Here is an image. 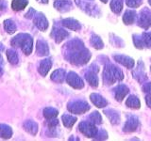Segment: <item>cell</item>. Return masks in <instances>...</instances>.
Masks as SVG:
<instances>
[{"instance_id":"1","label":"cell","mask_w":151,"mask_h":141,"mask_svg":"<svg viewBox=\"0 0 151 141\" xmlns=\"http://www.w3.org/2000/svg\"><path fill=\"white\" fill-rule=\"evenodd\" d=\"M66 54L65 58L69 62L75 65H84L91 58L90 52L84 48L82 41L78 40H74L65 44Z\"/></svg>"},{"instance_id":"2","label":"cell","mask_w":151,"mask_h":141,"mask_svg":"<svg viewBox=\"0 0 151 141\" xmlns=\"http://www.w3.org/2000/svg\"><path fill=\"white\" fill-rule=\"evenodd\" d=\"M11 43L14 48H21L27 56L31 54L33 48V40L29 34L20 33V34H18L13 38Z\"/></svg>"},{"instance_id":"3","label":"cell","mask_w":151,"mask_h":141,"mask_svg":"<svg viewBox=\"0 0 151 141\" xmlns=\"http://www.w3.org/2000/svg\"><path fill=\"white\" fill-rule=\"evenodd\" d=\"M123 78L124 74L119 68L111 64H109L105 67L103 72V81L106 85H112L116 81H121Z\"/></svg>"},{"instance_id":"4","label":"cell","mask_w":151,"mask_h":141,"mask_svg":"<svg viewBox=\"0 0 151 141\" xmlns=\"http://www.w3.org/2000/svg\"><path fill=\"white\" fill-rule=\"evenodd\" d=\"M78 129L87 137H96V135L98 133V130L96 127V124L91 121L80 122L78 125Z\"/></svg>"},{"instance_id":"5","label":"cell","mask_w":151,"mask_h":141,"mask_svg":"<svg viewBox=\"0 0 151 141\" xmlns=\"http://www.w3.org/2000/svg\"><path fill=\"white\" fill-rule=\"evenodd\" d=\"M68 110L73 113V114H83V113L87 112L90 109V105L86 102L83 101H76L71 102L68 103Z\"/></svg>"},{"instance_id":"6","label":"cell","mask_w":151,"mask_h":141,"mask_svg":"<svg viewBox=\"0 0 151 141\" xmlns=\"http://www.w3.org/2000/svg\"><path fill=\"white\" fill-rule=\"evenodd\" d=\"M66 82L69 84V86L77 89H80L84 87L83 80L74 72H70L68 73V75L66 76Z\"/></svg>"},{"instance_id":"7","label":"cell","mask_w":151,"mask_h":141,"mask_svg":"<svg viewBox=\"0 0 151 141\" xmlns=\"http://www.w3.org/2000/svg\"><path fill=\"white\" fill-rule=\"evenodd\" d=\"M139 26L141 27L147 29L151 26V11L147 8H145L140 13L139 17Z\"/></svg>"},{"instance_id":"8","label":"cell","mask_w":151,"mask_h":141,"mask_svg":"<svg viewBox=\"0 0 151 141\" xmlns=\"http://www.w3.org/2000/svg\"><path fill=\"white\" fill-rule=\"evenodd\" d=\"M33 23H34L38 29H40L41 31H45L48 27V21H47L45 14H42V12H36L34 17H33Z\"/></svg>"},{"instance_id":"9","label":"cell","mask_w":151,"mask_h":141,"mask_svg":"<svg viewBox=\"0 0 151 141\" xmlns=\"http://www.w3.org/2000/svg\"><path fill=\"white\" fill-rule=\"evenodd\" d=\"M68 36H69V33L66 30L63 29V28L55 27V26L51 33V37L53 38L57 43H60V42H61L64 39H66Z\"/></svg>"},{"instance_id":"10","label":"cell","mask_w":151,"mask_h":141,"mask_svg":"<svg viewBox=\"0 0 151 141\" xmlns=\"http://www.w3.org/2000/svg\"><path fill=\"white\" fill-rule=\"evenodd\" d=\"M138 125H139L138 118L135 116H129V119H127L124 127V131L127 132V133H130V132L135 131Z\"/></svg>"},{"instance_id":"11","label":"cell","mask_w":151,"mask_h":141,"mask_svg":"<svg viewBox=\"0 0 151 141\" xmlns=\"http://www.w3.org/2000/svg\"><path fill=\"white\" fill-rule=\"evenodd\" d=\"M36 54L39 56H45L49 54V48L47 42L44 40H39L36 45Z\"/></svg>"},{"instance_id":"12","label":"cell","mask_w":151,"mask_h":141,"mask_svg":"<svg viewBox=\"0 0 151 141\" xmlns=\"http://www.w3.org/2000/svg\"><path fill=\"white\" fill-rule=\"evenodd\" d=\"M97 72H98V69H96V70L91 69L85 73V78H86L88 83L93 88H96L98 86V77L96 75Z\"/></svg>"},{"instance_id":"13","label":"cell","mask_w":151,"mask_h":141,"mask_svg":"<svg viewBox=\"0 0 151 141\" xmlns=\"http://www.w3.org/2000/svg\"><path fill=\"white\" fill-rule=\"evenodd\" d=\"M61 25H63V26H65V27H67L68 29L74 30V31H78V30L80 29V28H81L80 24L77 20L73 19V18L63 19V20L61 21Z\"/></svg>"},{"instance_id":"14","label":"cell","mask_w":151,"mask_h":141,"mask_svg":"<svg viewBox=\"0 0 151 141\" xmlns=\"http://www.w3.org/2000/svg\"><path fill=\"white\" fill-rule=\"evenodd\" d=\"M54 7L60 12H65L70 11L72 8V3L69 0H56L54 2Z\"/></svg>"},{"instance_id":"15","label":"cell","mask_w":151,"mask_h":141,"mask_svg":"<svg viewBox=\"0 0 151 141\" xmlns=\"http://www.w3.org/2000/svg\"><path fill=\"white\" fill-rule=\"evenodd\" d=\"M76 3H77L78 6L84 11L86 13L90 14V15H93V11H96V7L94 5L91 4V3H87L84 1H80V0H76Z\"/></svg>"},{"instance_id":"16","label":"cell","mask_w":151,"mask_h":141,"mask_svg":"<svg viewBox=\"0 0 151 141\" xmlns=\"http://www.w3.org/2000/svg\"><path fill=\"white\" fill-rule=\"evenodd\" d=\"M114 95H115V99L117 101L121 102L123 99L125 98V96L127 95V93H129V89L127 86L125 85H119V86H117L115 88H114Z\"/></svg>"},{"instance_id":"17","label":"cell","mask_w":151,"mask_h":141,"mask_svg":"<svg viewBox=\"0 0 151 141\" xmlns=\"http://www.w3.org/2000/svg\"><path fill=\"white\" fill-rule=\"evenodd\" d=\"M114 59L117 61V62L121 63L122 65L126 66L127 68L129 69H132L134 66V60L132 59L129 56H114Z\"/></svg>"},{"instance_id":"18","label":"cell","mask_w":151,"mask_h":141,"mask_svg":"<svg viewBox=\"0 0 151 141\" xmlns=\"http://www.w3.org/2000/svg\"><path fill=\"white\" fill-rule=\"evenodd\" d=\"M90 99H91V101L93 102V105L99 108H103V107L107 106V105H108V103L105 99L96 93L91 94V95H90Z\"/></svg>"},{"instance_id":"19","label":"cell","mask_w":151,"mask_h":141,"mask_svg":"<svg viewBox=\"0 0 151 141\" xmlns=\"http://www.w3.org/2000/svg\"><path fill=\"white\" fill-rule=\"evenodd\" d=\"M52 67V61L50 58H45L44 60L41 61V63L39 65V68H38V70L39 73L42 75V76H45L47 74V73L49 72V70Z\"/></svg>"},{"instance_id":"20","label":"cell","mask_w":151,"mask_h":141,"mask_svg":"<svg viewBox=\"0 0 151 141\" xmlns=\"http://www.w3.org/2000/svg\"><path fill=\"white\" fill-rule=\"evenodd\" d=\"M23 127L28 134H30L32 135H36V134L38 133V124L33 120H26L24 122Z\"/></svg>"},{"instance_id":"21","label":"cell","mask_w":151,"mask_h":141,"mask_svg":"<svg viewBox=\"0 0 151 141\" xmlns=\"http://www.w3.org/2000/svg\"><path fill=\"white\" fill-rule=\"evenodd\" d=\"M51 80L53 82L56 83H63L65 79V70L63 69H58L56 70L55 72L52 73L51 76H50Z\"/></svg>"},{"instance_id":"22","label":"cell","mask_w":151,"mask_h":141,"mask_svg":"<svg viewBox=\"0 0 151 141\" xmlns=\"http://www.w3.org/2000/svg\"><path fill=\"white\" fill-rule=\"evenodd\" d=\"M12 136V129L7 124H0V137L9 139Z\"/></svg>"},{"instance_id":"23","label":"cell","mask_w":151,"mask_h":141,"mask_svg":"<svg viewBox=\"0 0 151 141\" xmlns=\"http://www.w3.org/2000/svg\"><path fill=\"white\" fill-rule=\"evenodd\" d=\"M104 113L106 114V116L110 119V120L111 121L112 124H117L119 123L120 121V117H119V113L117 111L113 110V109H109V110H105Z\"/></svg>"},{"instance_id":"24","label":"cell","mask_w":151,"mask_h":141,"mask_svg":"<svg viewBox=\"0 0 151 141\" xmlns=\"http://www.w3.org/2000/svg\"><path fill=\"white\" fill-rule=\"evenodd\" d=\"M28 4L27 0H12V9L15 11H23Z\"/></svg>"},{"instance_id":"25","label":"cell","mask_w":151,"mask_h":141,"mask_svg":"<svg viewBox=\"0 0 151 141\" xmlns=\"http://www.w3.org/2000/svg\"><path fill=\"white\" fill-rule=\"evenodd\" d=\"M61 120H63V125L67 128H71L77 121V117H74V116H71L68 114H64L63 117H61Z\"/></svg>"},{"instance_id":"26","label":"cell","mask_w":151,"mask_h":141,"mask_svg":"<svg viewBox=\"0 0 151 141\" xmlns=\"http://www.w3.org/2000/svg\"><path fill=\"white\" fill-rule=\"evenodd\" d=\"M126 105L130 107V108H135V109H138V108L141 106L140 103V100L136 96L131 95L127 98V100L126 101Z\"/></svg>"},{"instance_id":"27","label":"cell","mask_w":151,"mask_h":141,"mask_svg":"<svg viewBox=\"0 0 151 141\" xmlns=\"http://www.w3.org/2000/svg\"><path fill=\"white\" fill-rule=\"evenodd\" d=\"M135 17H136V12L134 11H127L124 14V16H123V22L126 25H131L134 22Z\"/></svg>"},{"instance_id":"28","label":"cell","mask_w":151,"mask_h":141,"mask_svg":"<svg viewBox=\"0 0 151 141\" xmlns=\"http://www.w3.org/2000/svg\"><path fill=\"white\" fill-rule=\"evenodd\" d=\"M58 114H59L58 110L55 109L53 107H46L44 109V117L47 120L55 119V118L58 116Z\"/></svg>"},{"instance_id":"29","label":"cell","mask_w":151,"mask_h":141,"mask_svg":"<svg viewBox=\"0 0 151 141\" xmlns=\"http://www.w3.org/2000/svg\"><path fill=\"white\" fill-rule=\"evenodd\" d=\"M7 58L9 62L12 64V65H16L19 62V58H18V55L15 51L13 49H9L7 50Z\"/></svg>"},{"instance_id":"30","label":"cell","mask_w":151,"mask_h":141,"mask_svg":"<svg viewBox=\"0 0 151 141\" xmlns=\"http://www.w3.org/2000/svg\"><path fill=\"white\" fill-rule=\"evenodd\" d=\"M4 28L9 34H13L16 31V25L11 19H7L4 21Z\"/></svg>"},{"instance_id":"31","label":"cell","mask_w":151,"mask_h":141,"mask_svg":"<svg viewBox=\"0 0 151 141\" xmlns=\"http://www.w3.org/2000/svg\"><path fill=\"white\" fill-rule=\"evenodd\" d=\"M111 9L114 13L119 14L123 9V0H111Z\"/></svg>"},{"instance_id":"32","label":"cell","mask_w":151,"mask_h":141,"mask_svg":"<svg viewBox=\"0 0 151 141\" xmlns=\"http://www.w3.org/2000/svg\"><path fill=\"white\" fill-rule=\"evenodd\" d=\"M91 43L94 48H96V49H102L103 46H104L103 41H101L100 38H99L97 35H94V34H93L91 37Z\"/></svg>"},{"instance_id":"33","label":"cell","mask_w":151,"mask_h":141,"mask_svg":"<svg viewBox=\"0 0 151 141\" xmlns=\"http://www.w3.org/2000/svg\"><path fill=\"white\" fill-rule=\"evenodd\" d=\"M89 119H90V120H91V122H93V123H94V124H100L101 122H102L101 116L96 111V112H93L92 114L90 115Z\"/></svg>"},{"instance_id":"34","label":"cell","mask_w":151,"mask_h":141,"mask_svg":"<svg viewBox=\"0 0 151 141\" xmlns=\"http://www.w3.org/2000/svg\"><path fill=\"white\" fill-rule=\"evenodd\" d=\"M126 3L130 8H138L142 4V0H126Z\"/></svg>"},{"instance_id":"35","label":"cell","mask_w":151,"mask_h":141,"mask_svg":"<svg viewBox=\"0 0 151 141\" xmlns=\"http://www.w3.org/2000/svg\"><path fill=\"white\" fill-rule=\"evenodd\" d=\"M134 43H135V46L137 48H144V42H143V39L140 37V36H134Z\"/></svg>"},{"instance_id":"36","label":"cell","mask_w":151,"mask_h":141,"mask_svg":"<svg viewBox=\"0 0 151 141\" xmlns=\"http://www.w3.org/2000/svg\"><path fill=\"white\" fill-rule=\"evenodd\" d=\"M36 14V11L33 8H30L29 9V11H28L27 13H26V15L25 17L27 18V19H32L33 17H34V15Z\"/></svg>"},{"instance_id":"37","label":"cell","mask_w":151,"mask_h":141,"mask_svg":"<svg viewBox=\"0 0 151 141\" xmlns=\"http://www.w3.org/2000/svg\"><path fill=\"white\" fill-rule=\"evenodd\" d=\"M7 9V3L5 0H0V14L4 13Z\"/></svg>"},{"instance_id":"38","label":"cell","mask_w":151,"mask_h":141,"mask_svg":"<svg viewBox=\"0 0 151 141\" xmlns=\"http://www.w3.org/2000/svg\"><path fill=\"white\" fill-rule=\"evenodd\" d=\"M143 90L148 94H151V83H146L143 86Z\"/></svg>"},{"instance_id":"39","label":"cell","mask_w":151,"mask_h":141,"mask_svg":"<svg viewBox=\"0 0 151 141\" xmlns=\"http://www.w3.org/2000/svg\"><path fill=\"white\" fill-rule=\"evenodd\" d=\"M145 102H146V105L149 106V108H151V94H148V95L146 96Z\"/></svg>"},{"instance_id":"40","label":"cell","mask_w":151,"mask_h":141,"mask_svg":"<svg viewBox=\"0 0 151 141\" xmlns=\"http://www.w3.org/2000/svg\"><path fill=\"white\" fill-rule=\"evenodd\" d=\"M38 2H40V3H42V4H47L48 3V0H37Z\"/></svg>"},{"instance_id":"41","label":"cell","mask_w":151,"mask_h":141,"mask_svg":"<svg viewBox=\"0 0 151 141\" xmlns=\"http://www.w3.org/2000/svg\"><path fill=\"white\" fill-rule=\"evenodd\" d=\"M0 64H3V58H2L1 54H0Z\"/></svg>"},{"instance_id":"42","label":"cell","mask_w":151,"mask_h":141,"mask_svg":"<svg viewBox=\"0 0 151 141\" xmlns=\"http://www.w3.org/2000/svg\"><path fill=\"white\" fill-rule=\"evenodd\" d=\"M0 50H1V51H4V45L1 44V43H0Z\"/></svg>"},{"instance_id":"43","label":"cell","mask_w":151,"mask_h":141,"mask_svg":"<svg viewBox=\"0 0 151 141\" xmlns=\"http://www.w3.org/2000/svg\"><path fill=\"white\" fill-rule=\"evenodd\" d=\"M2 73H3V70L1 67H0V75H2Z\"/></svg>"},{"instance_id":"44","label":"cell","mask_w":151,"mask_h":141,"mask_svg":"<svg viewBox=\"0 0 151 141\" xmlns=\"http://www.w3.org/2000/svg\"><path fill=\"white\" fill-rule=\"evenodd\" d=\"M102 2H104V3H107L108 2V0H101Z\"/></svg>"},{"instance_id":"45","label":"cell","mask_w":151,"mask_h":141,"mask_svg":"<svg viewBox=\"0 0 151 141\" xmlns=\"http://www.w3.org/2000/svg\"><path fill=\"white\" fill-rule=\"evenodd\" d=\"M148 3L150 4V6H151V0H148Z\"/></svg>"}]
</instances>
